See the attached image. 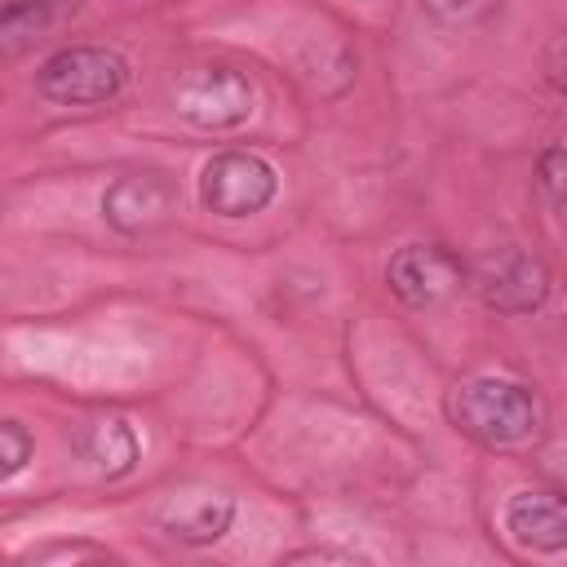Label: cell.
Segmentation results:
<instances>
[{
	"label": "cell",
	"instance_id": "30bf717a",
	"mask_svg": "<svg viewBox=\"0 0 567 567\" xmlns=\"http://www.w3.org/2000/svg\"><path fill=\"white\" fill-rule=\"evenodd\" d=\"M27 456H31V439H27V430L18 425V421H4L0 425V470H4V478L9 474H18L22 465H27Z\"/></svg>",
	"mask_w": 567,
	"mask_h": 567
},
{
	"label": "cell",
	"instance_id": "3957f363",
	"mask_svg": "<svg viewBox=\"0 0 567 567\" xmlns=\"http://www.w3.org/2000/svg\"><path fill=\"white\" fill-rule=\"evenodd\" d=\"M470 279H474V292L492 310H509V315L536 310L545 301V292H549L545 266L532 252H523V248H496V252L478 257Z\"/></svg>",
	"mask_w": 567,
	"mask_h": 567
},
{
	"label": "cell",
	"instance_id": "9c48e42d",
	"mask_svg": "<svg viewBox=\"0 0 567 567\" xmlns=\"http://www.w3.org/2000/svg\"><path fill=\"white\" fill-rule=\"evenodd\" d=\"M230 514H235L230 501L199 496V501H186V505L168 518V532L182 536V540H190V545H208V540H217V536L230 527Z\"/></svg>",
	"mask_w": 567,
	"mask_h": 567
},
{
	"label": "cell",
	"instance_id": "8992f818",
	"mask_svg": "<svg viewBox=\"0 0 567 567\" xmlns=\"http://www.w3.org/2000/svg\"><path fill=\"white\" fill-rule=\"evenodd\" d=\"M461 279H465L461 261L447 248H434V244H408L390 261V288L408 306H434V301L452 297L461 288Z\"/></svg>",
	"mask_w": 567,
	"mask_h": 567
},
{
	"label": "cell",
	"instance_id": "277c9868",
	"mask_svg": "<svg viewBox=\"0 0 567 567\" xmlns=\"http://www.w3.org/2000/svg\"><path fill=\"white\" fill-rule=\"evenodd\" d=\"M177 111L199 128H230L252 111V84L230 66H199L177 84Z\"/></svg>",
	"mask_w": 567,
	"mask_h": 567
},
{
	"label": "cell",
	"instance_id": "7c38bea8",
	"mask_svg": "<svg viewBox=\"0 0 567 567\" xmlns=\"http://www.w3.org/2000/svg\"><path fill=\"white\" fill-rule=\"evenodd\" d=\"M421 4L439 22H470V18H478V13L492 9V0H421Z\"/></svg>",
	"mask_w": 567,
	"mask_h": 567
},
{
	"label": "cell",
	"instance_id": "6da1fadb",
	"mask_svg": "<svg viewBox=\"0 0 567 567\" xmlns=\"http://www.w3.org/2000/svg\"><path fill=\"white\" fill-rule=\"evenodd\" d=\"M452 421L478 439V443H492V447H509V443H523L536 425V403L523 385L514 381H501V377H478V381H465L456 394H452Z\"/></svg>",
	"mask_w": 567,
	"mask_h": 567
},
{
	"label": "cell",
	"instance_id": "ba28073f",
	"mask_svg": "<svg viewBox=\"0 0 567 567\" xmlns=\"http://www.w3.org/2000/svg\"><path fill=\"white\" fill-rule=\"evenodd\" d=\"M168 208V186L155 182V177H120L106 199H102V213L120 226V230H142L151 226L159 213Z\"/></svg>",
	"mask_w": 567,
	"mask_h": 567
},
{
	"label": "cell",
	"instance_id": "4fadbf2b",
	"mask_svg": "<svg viewBox=\"0 0 567 567\" xmlns=\"http://www.w3.org/2000/svg\"><path fill=\"white\" fill-rule=\"evenodd\" d=\"M554 84L567 93V44L558 49V58H554Z\"/></svg>",
	"mask_w": 567,
	"mask_h": 567
},
{
	"label": "cell",
	"instance_id": "7a4b0ae2",
	"mask_svg": "<svg viewBox=\"0 0 567 567\" xmlns=\"http://www.w3.org/2000/svg\"><path fill=\"white\" fill-rule=\"evenodd\" d=\"M128 80V66L115 49H97V44H75V49H62L53 53L35 84L44 97L53 102H66V106H84V102H106L124 89Z\"/></svg>",
	"mask_w": 567,
	"mask_h": 567
},
{
	"label": "cell",
	"instance_id": "52a82bcc",
	"mask_svg": "<svg viewBox=\"0 0 567 567\" xmlns=\"http://www.w3.org/2000/svg\"><path fill=\"white\" fill-rule=\"evenodd\" d=\"M505 527L527 549H567V501L549 492H523L509 501Z\"/></svg>",
	"mask_w": 567,
	"mask_h": 567
},
{
	"label": "cell",
	"instance_id": "8fae6325",
	"mask_svg": "<svg viewBox=\"0 0 567 567\" xmlns=\"http://www.w3.org/2000/svg\"><path fill=\"white\" fill-rule=\"evenodd\" d=\"M540 186H545L558 204H567V146L540 155Z\"/></svg>",
	"mask_w": 567,
	"mask_h": 567
},
{
	"label": "cell",
	"instance_id": "5b68a950",
	"mask_svg": "<svg viewBox=\"0 0 567 567\" xmlns=\"http://www.w3.org/2000/svg\"><path fill=\"white\" fill-rule=\"evenodd\" d=\"M275 195V168L257 155H217L199 177V199L221 217L261 213Z\"/></svg>",
	"mask_w": 567,
	"mask_h": 567
}]
</instances>
